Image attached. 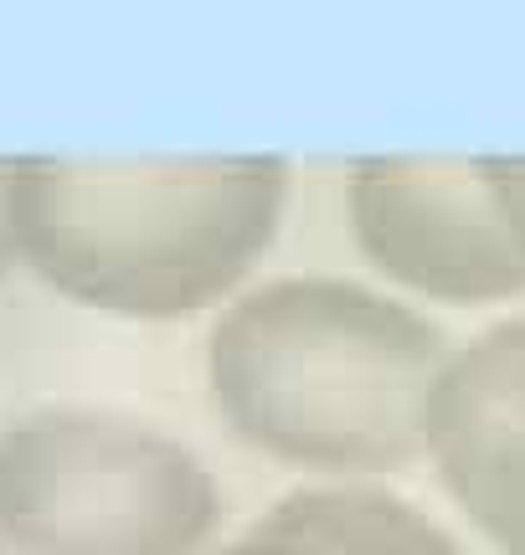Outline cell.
Returning a JSON list of instances; mask_svg holds the SVG:
<instances>
[{
    "label": "cell",
    "mask_w": 525,
    "mask_h": 555,
    "mask_svg": "<svg viewBox=\"0 0 525 555\" xmlns=\"http://www.w3.org/2000/svg\"><path fill=\"white\" fill-rule=\"evenodd\" d=\"M279 155L11 159L21 268L82 309L176 319L232 294L279 237Z\"/></svg>",
    "instance_id": "6da1fadb"
},
{
    "label": "cell",
    "mask_w": 525,
    "mask_h": 555,
    "mask_svg": "<svg viewBox=\"0 0 525 555\" xmlns=\"http://www.w3.org/2000/svg\"><path fill=\"white\" fill-rule=\"evenodd\" d=\"M444 330L345 278H279L206 345L212 401L258 453L315 474H392L423 453Z\"/></svg>",
    "instance_id": "7a4b0ae2"
},
{
    "label": "cell",
    "mask_w": 525,
    "mask_h": 555,
    "mask_svg": "<svg viewBox=\"0 0 525 555\" xmlns=\"http://www.w3.org/2000/svg\"><path fill=\"white\" fill-rule=\"evenodd\" d=\"M217 519L212 468L150 422L52 406L0 427L5 555H202Z\"/></svg>",
    "instance_id": "3957f363"
},
{
    "label": "cell",
    "mask_w": 525,
    "mask_h": 555,
    "mask_svg": "<svg viewBox=\"0 0 525 555\" xmlns=\"http://www.w3.org/2000/svg\"><path fill=\"white\" fill-rule=\"evenodd\" d=\"M350 232L366 262L412 294L485 304L525 288V253L489 196L479 159L371 155L356 159Z\"/></svg>",
    "instance_id": "277c9868"
},
{
    "label": "cell",
    "mask_w": 525,
    "mask_h": 555,
    "mask_svg": "<svg viewBox=\"0 0 525 555\" xmlns=\"http://www.w3.org/2000/svg\"><path fill=\"white\" fill-rule=\"evenodd\" d=\"M423 448L459 509L505 555H525V319L444 360Z\"/></svg>",
    "instance_id": "5b68a950"
},
{
    "label": "cell",
    "mask_w": 525,
    "mask_h": 555,
    "mask_svg": "<svg viewBox=\"0 0 525 555\" xmlns=\"http://www.w3.org/2000/svg\"><path fill=\"white\" fill-rule=\"evenodd\" d=\"M217 555H341L335 545H324L315 530H304L299 519H289L283 509H273L268 519L253 525V535L238 540V545H227Z\"/></svg>",
    "instance_id": "8992f818"
},
{
    "label": "cell",
    "mask_w": 525,
    "mask_h": 555,
    "mask_svg": "<svg viewBox=\"0 0 525 555\" xmlns=\"http://www.w3.org/2000/svg\"><path fill=\"white\" fill-rule=\"evenodd\" d=\"M479 176H485L515 247L525 253V155H479Z\"/></svg>",
    "instance_id": "52a82bcc"
},
{
    "label": "cell",
    "mask_w": 525,
    "mask_h": 555,
    "mask_svg": "<svg viewBox=\"0 0 525 555\" xmlns=\"http://www.w3.org/2000/svg\"><path fill=\"white\" fill-rule=\"evenodd\" d=\"M16 227H11V159H0V278L16 268Z\"/></svg>",
    "instance_id": "ba28073f"
},
{
    "label": "cell",
    "mask_w": 525,
    "mask_h": 555,
    "mask_svg": "<svg viewBox=\"0 0 525 555\" xmlns=\"http://www.w3.org/2000/svg\"><path fill=\"white\" fill-rule=\"evenodd\" d=\"M0 555H5V551H0Z\"/></svg>",
    "instance_id": "9c48e42d"
}]
</instances>
